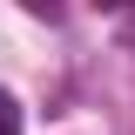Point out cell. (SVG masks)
<instances>
[{
  "mask_svg": "<svg viewBox=\"0 0 135 135\" xmlns=\"http://www.w3.org/2000/svg\"><path fill=\"white\" fill-rule=\"evenodd\" d=\"M0 135H20V101L0 88Z\"/></svg>",
  "mask_w": 135,
  "mask_h": 135,
  "instance_id": "cell-1",
  "label": "cell"
}]
</instances>
